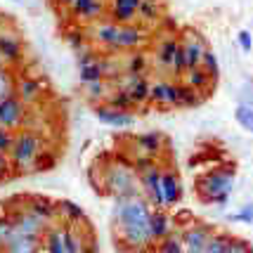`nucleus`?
<instances>
[{"label": "nucleus", "mask_w": 253, "mask_h": 253, "mask_svg": "<svg viewBox=\"0 0 253 253\" xmlns=\"http://www.w3.org/2000/svg\"><path fill=\"white\" fill-rule=\"evenodd\" d=\"M43 251L45 253H69L64 244V225H50L43 234Z\"/></svg>", "instance_id": "26"}, {"label": "nucleus", "mask_w": 253, "mask_h": 253, "mask_svg": "<svg viewBox=\"0 0 253 253\" xmlns=\"http://www.w3.org/2000/svg\"><path fill=\"white\" fill-rule=\"evenodd\" d=\"M149 71H152V55L144 47L123 55V74H128V76H147Z\"/></svg>", "instance_id": "20"}, {"label": "nucleus", "mask_w": 253, "mask_h": 253, "mask_svg": "<svg viewBox=\"0 0 253 253\" xmlns=\"http://www.w3.org/2000/svg\"><path fill=\"white\" fill-rule=\"evenodd\" d=\"M0 55L5 59V64L17 69L24 64V43L22 36L10 29V26H0Z\"/></svg>", "instance_id": "12"}, {"label": "nucleus", "mask_w": 253, "mask_h": 253, "mask_svg": "<svg viewBox=\"0 0 253 253\" xmlns=\"http://www.w3.org/2000/svg\"><path fill=\"white\" fill-rule=\"evenodd\" d=\"M152 213L154 206L142 197L114 199V239L116 244L135 246V249H154L156 242L152 237Z\"/></svg>", "instance_id": "1"}, {"label": "nucleus", "mask_w": 253, "mask_h": 253, "mask_svg": "<svg viewBox=\"0 0 253 253\" xmlns=\"http://www.w3.org/2000/svg\"><path fill=\"white\" fill-rule=\"evenodd\" d=\"M230 242H232V237L227 232H215V234L211 237V242H209V246H206L204 253H227Z\"/></svg>", "instance_id": "34"}, {"label": "nucleus", "mask_w": 253, "mask_h": 253, "mask_svg": "<svg viewBox=\"0 0 253 253\" xmlns=\"http://www.w3.org/2000/svg\"><path fill=\"white\" fill-rule=\"evenodd\" d=\"M204 99H206V95L189 88L185 81L177 83V109H194L199 104H204Z\"/></svg>", "instance_id": "27"}, {"label": "nucleus", "mask_w": 253, "mask_h": 253, "mask_svg": "<svg viewBox=\"0 0 253 253\" xmlns=\"http://www.w3.org/2000/svg\"><path fill=\"white\" fill-rule=\"evenodd\" d=\"M10 175H14V170H12V164H10V156L0 152V182H2V180H7Z\"/></svg>", "instance_id": "41"}, {"label": "nucleus", "mask_w": 253, "mask_h": 253, "mask_svg": "<svg viewBox=\"0 0 253 253\" xmlns=\"http://www.w3.org/2000/svg\"><path fill=\"white\" fill-rule=\"evenodd\" d=\"M92 114H95V119H97L102 126H109V128H132L135 123H137V116L132 114V111H121V109H114L109 104H97V107H92Z\"/></svg>", "instance_id": "15"}, {"label": "nucleus", "mask_w": 253, "mask_h": 253, "mask_svg": "<svg viewBox=\"0 0 253 253\" xmlns=\"http://www.w3.org/2000/svg\"><path fill=\"white\" fill-rule=\"evenodd\" d=\"M177 83H180V78L168 81L164 76L152 81V99H149V104L156 107V109H177Z\"/></svg>", "instance_id": "14"}, {"label": "nucleus", "mask_w": 253, "mask_h": 253, "mask_svg": "<svg viewBox=\"0 0 253 253\" xmlns=\"http://www.w3.org/2000/svg\"><path fill=\"white\" fill-rule=\"evenodd\" d=\"M147 43H149V29L147 26H142V24H119L111 55H126L132 50H142V47H147Z\"/></svg>", "instance_id": "6"}, {"label": "nucleus", "mask_w": 253, "mask_h": 253, "mask_svg": "<svg viewBox=\"0 0 253 253\" xmlns=\"http://www.w3.org/2000/svg\"><path fill=\"white\" fill-rule=\"evenodd\" d=\"M177 41H180V33H164V36H159V41L152 47V69H156L159 74H170Z\"/></svg>", "instance_id": "9"}, {"label": "nucleus", "mask_w": 253, "mask_h": 253, "mask_svg": "<svg viewBox=\"0 0 253 253\" xmlns=\"http://www.w3.org/2000/svg\"><path fill=\"white\" fill-rule=\"evenodd\" d=\"M47 154V144H45V135L38 128L24 126L22 130L14 135V144L10 149V164L14 175H26L33 170H41V166Z\"/></svg>", "instance_id": "3"}, {"label": "nucleus", "mask_w": 253, "mask_h": 253, "mask_svg": "<svg viewBox=\"0 0 253 253\" xmlns=\"http://www.w3.org/2000/svg\"><path fill=\"white\" fill-rule=\"evenodd\" d=\"M180 43L185 47V57H187V71L189 69H199L204 62V55L211 45L206 43V38L197 31V29H182L180 31Z\"/></svg>", "instance_id": "13"}, {"label": "nucleus", "mask_w": 253, "mask_h": 253, "mask_svg": "<svg viewBox=\"0 0 253 253\" xmlns=\"http://www.w3.org/2000/svg\"><path fill=\"white\" fill-rule=\"evenodd\" d=\"M52 2H55L57 7H62V10H66V7L71 5V0H52Z\"/></svg>", "instance_id": "44"}, {"label": "nucleus", "mask_w": 253, "mask_h": 253, "mask_svg": "<svg viewBox=\"0 0 253 253\" xmlns=\"http://www.w3.org/2000/svg\"><path fill=\"white\" fill-rule=\"evenodd\" d=\"M234 121L239 123V128L253 135V104H246V102H239L234 107Z\"/></svg>", "instance_id": "31"}, {"label": "nucleus", "mask_w": 253, "mask_h": 253, "mask_svg": "<svg viewBox=\"0 0 253 253\" xmlns=\"http://www.w3.org/2000/svg\"><path fill=\"white\" fill-rule=\"evenodd\" d=\"M14 2H17V0H14Z\"/></svg>", "instance_id": "47"}, {"label": "nucleus", "mask_w": 253, "mask_h": 253, "mask_svg": "<svg viewBox=\"0 0 253 253\" xmlns=\"http://www.w3.org/2000/svg\"><path fill=\"white\" fill-rule=\"evenodd\" d=\"M29 121V107L17 95L0 99V126L10 130H22Z\"/></svg>", "instance_id": "11"}, {"label": "nucleus", "mask_w": 253, "mask_h": 253, "mask_svg": "<svg viewBox=\"0 0 253 253\" xmlns=\"http://www.w3.org/2000/svg\"><path fill=\"white\" fill-rule=\"evenodd\" d=\"M92 166H95V170L99 175L97 194L111 199H128L142 194L140 177H137V170L132 166V159L123 149L99 156Z\"/></svg>", "instance_id": "2"}, {"label": "nucleus", "mask_w": 253, "mask_h": 253, "mask_svg": "<svg viewBox=\"0 0 253 253\" xmlns=\"http://www.w3.org/2000/svg\"><path fill=\"white\" fill-rule=\"evenodd\" d=\"M201 69L209 74L213 81H218L220 78V64H218V57H215V52L213 50H206V55H204V62H201Z\"/></svg>", "instance_id": "35"}, {"label": "nucleus", "mask_w": 253, "mask_h": 253, "mask_svg": "<svg viewBox=\"0 0 253 253\" xmlns=\"http://www.w3.org/2000/svg\"><path fill=\"white\" fill-rule=\"evenodd\" d=\"M152 253H161V251H159V249H156V246H154V251H152Z\"/></svg>", "instance_id": "46"}, {"label": "nucleus", "mask_w": 253, "mask_h": 253, "mask_svg": "<svg viewBox=\"0 0 253 253\" xmlns=\"http://www.w3.org/2000/svg\"><path fill=\"white\" fill-rule=\"evenodd\" d=\"M230 222H244V225H253V204H244L237 213H230L227 215Z\"/></svg>", "instance_id": "36"}, {"label": "nucleus", "mask_w": 253, "mask_h": 253, "mask_svg": "<svg viewBox=\"0 0 253 253\" xmlns=\"http://www.w3.org/2000/svg\"><path fill=\"white\" fill-rule=\"evenodd\" d=\"M180 81H185L189 88H194V90H199V92H204L206 97L211 95V90H213V85H218V81H213V78L199 66V69H189L185 76L180 78Z\"/></svg>", "instance_id": "24"}, {"label": "nucleus", "mask_w": 253, "mask_h": 253, "mask_svg": "<svg viewBox=\"0 0 253 253\" xmlns=\"http://www.w3.org/2000/svg\"><path fill=\"white\" fill-rule=\"evenodd\" d=\"M227 253H253V246L246 239H237V237H232L230 246H227Z\"/></svg>", "instance_id": "39"}, {"label": "nucleus", "mask_w": 253, "mask_h": 253, "mask_svg": "<svg viewBox=\"0 0 253 253\" xmlns=\"http://www.w3.org/2000/svg\"><path fill=\"white\" fill-rule=\"evenodd\" d=\"M104 104H109V107H114V109H121V111H132L135 109V102H132L130 92L126 88H121V85H116V88H111L109 97H107V102Z\"/></svg>", "instance_id": "29"}, {"label": "nucleus", "mask_w": 253, "mask_h": 253, "mask_svg": "<svg viewBox=\"0 0 253 253\" xmlns=\"http://www.w3.org/2000/svg\"><path fill=\"white\" fill-rule=\"evenodd\" d=\"M17 92V74L12 66L0 69V99H7Z\"/></svg>", "instance_id": "30"}, {"label": "nucleus", "mask_w": 253, "mask_h": 253, "mask_svg": "<svg viewBox=\"0 0 253 253\" xmlns=\"http://www.w3.org/2000/svg\"><path fill=\"white\" fill-rule=\"evenodd\" d=\"M234 166H215L194 177V192L201 204L209 206H225L234 189Z\"/></svg>", "instance_id": "4"}, {"label": "nucleus", "mask_w": 253, "mask_h": 253, "mask_svg": "<svg viewBox=\"0 0 253 253\" xmlns=\"http://www.w3.org/2000/svg\"><path fill=\"white\" fill-rule=\"evenodd\" d=\"M22 201H24V206L31 211V213H36L43 222H47V225H55L57 222V201H52V199H47V197H41V194L22 197Z\"/></svg>", "instance_id": "19"}, {"label": "nucleus", "mask_w": 253, "mask_h": 253, "mask_svg": "<svg viewBox=\"0 0 253 253\" xmlns=\"http://www.w3.org/2000/svg\"><path fill=\"white\" fill-rule=\"evenodd\" d=\"M43 251V239L38 237H26V234H17L5 249V253H41Z\"/></svg>", "instance_id": "28"}, {"label": "nucleus", "mask_w": 253, "mask_h": 253, "mask_svg": "<svg viewBox=\"0 0 253 253\" xmlns=\"http://www.w3.org/2000/svg\"><path fill=\"white\" fill-rule=\"evenodd\" d=\"M161 170H164V161H156L154 166H149L147 170L137 173L140 177V189L142 197L154 206V209H168L164 197V182H161Z\"/></svg>", "instance_id": "7"}, {"label": "nucleus", "mask_w": 253, "mask_h": 253, "mask_svg": "<svg viewBox=\"0 0 253 253\" xmlns=\"http://www.w3.org/2000/svg\"><path fill=\"white\" fill-rule=\"evenodd\" d=\"M2 66H7V64H5V59H2V55H0V69H2Z\"/></svg>", "instance_id": "45"}, {"label": "nucleus", "mask_w": 253, "mask_h": 253, "mask_svg": "<svg viewBox=\"0 0 253 253\" xmlns=\"http://www.w3.org/2000/svg\"><path fill=\"white\" fill-rule=\"evenodd\" d=\"M154 249H135V246H126V244H116V253H152Z\"/></svg>", "instance_id": "42"}, {"label": "nucleus", "mask_w": 253, "mask_h": 253, "mask_svg": "<svg viewBox=\"0 0 253 253\" xmlns=\"http://www.w3.org/2000/svg\"><path fill=\"white\" fill-rule=\"evenodd\" d=\"M175 232V220L168 215V209H154L152 213V237L159 244L161 239L170 237Z\"/></svg>", "instance_id": "23"}, {"label": "nucleus", "mask_w": 253, "mask_h": 253, "mask_svg": "<svg viewBox=\"0 0 253 253\" xmlns=\"http://www.w3.org/2000/svg\"><path fill=\"white\" fill-rule=\"evenodd\" d=\"M237 45L242 47V52H251V50H253V36H251V31L242 29V31L237 33Z\"/></svg>", "instance_id": "40"}, {"label": "nucleus", "mask_w": 253, "mask_h": 253, "mask_svg": "<svg viewBox=\"0 0 253 253\" xmlns=\"http://www.w3.org/2000/svg\"><path fill=\"white\" fill-rule=\"evenodd\" d=\"M111 85L109 81H95V83H83V97L88 102L90 107H97V104H104L107 97L111 92Z\"/></svg>", "instance_id": "25"}, {"label": "nucleus", "mask_w": 253, "mask_h": 253, "mask_svg": "<svg viewBox=\"0 0 253 253\" xmlns=\"http://www.w3.org/2000/svg\"><path fill=\"white\" fill-rule=\"evenodd\" d=\"M213 234H215V230L211 227L209 222H197V220L189 222L187 227L180 230V239H182L185 253H204Z\"/></svg>", "instance_id": "10"}, {"label": "nucleus", "mask_w": 253, "mask_h": 253, "mask_svg": "<svg viewBox=\"0 0 253 253\" xmlns=\"http://www.w3.org/2000/svg\"><path fill=\"white\" fill-rule=\"evenodd\" d=\"M83 253H99V244H97V239H95L92 234H90V239H88V244H85Z\"/></svg>", "instance_id": "43"}, {"label": "nucleus", "mask_w": 253, "mask_h": 253, "mask_svg": "<svg viewBox=\"0 0 253 253\" xmlns=\"http://www.w3.org/2000/svg\"><path fill=\"white\" fill-rule=\"evenodd\" d=\"M164 17H166V12H164L161 0H142L140 12H137V24H142V26H147V29H152L154 24L161 26Z\"/></svg>", "instance_id": "22"}, {"label": "nucleus", "mask_w": 253, "mask_h": 253, "mask_svg": "<svg viewBox=\"0 0 253 253\" xmlns=\"http://www.w3.org/2000/svg\"><path fill=\"white\" fill-rule=\"evenodd\" d=\"M140 5H142V0H109L107 17L116 24H137Z\"/></svg>", "instance_id": "18"}, {"label": "nucleus", "mask_w": 253, "mask_h": 253, "mask_svg": "<svg viewBox=\"0 0 253 253\" xmlns=\"http://www.w3.org/2000/svg\"><path fill=\"white\" fill-rule=\"evenodd\" d=\"M156 249L161 253H185V246H182V239H180V232H173L170 237H166L156 244Z\"/></svg>", "instance_id": "33"}, {"label": "nucleus", "mask_w": 253, "mask_h": 253, "mask_svg": "<svg viewBox=\"0 0 253 253\" xmlns=\"http://www.w3.org/2000/svg\"><path fill=\"white\" fill-rule=\"evenodd\" d=\"M57 220L64 225H88V215L83 206H78L71 199H59L57 201Z\"/></svg>", "instance_id": "21"}, {"label": "nucleus", "mask_w": 253, "mask_h": 253, "mask_svg": "<svg viewBox=\"0 0 253 253\" xmlns=\"http://www.w3.org/2000/svg\"><path fill=\"white\" fill-rule=\"evenodd\" d=\"M14 135H17V130H10V128L0 126V152L2 154H10L12 144H14Z\"/></svg>", "instance_id": "38"}, {"label": "nucleus", "mask_w": 253, "mask_h": 253, "mask_svg": "<svg viewBox=\"0 0 253 253\" xmlns=\"http://www.w3.org/2000/svg\"><path fill=\"white\" fill-rule=\"evenodd\" d=\"M170 149V142L161 130H147V132H137V135H130L128 137V144H126V154L130 156H149V159H159L168 154Z\"/></svg>", "instance_id": "5"}, {"label": "nucleus", "mask_w": 253, "mask_h": 253, "mask_svg": "<svg viewBox=\"0 0 253 253\" xmlns=\"http://www.w3.org/2000/svg\"><path fill=\"white\" fill-rule=\"evenodd\" d=\"M22 201V199H19ZM10 220L12 225H14V230H17V234H26V237H38V239H43V234L47 232V222H43L36 213H31V211L24 206H14V209H10Z\"/></svg>", "instance_id": "8"}, {"label": "nucleus", "mask_w": 253, "mask_h": 253, "mask_svg": "<svg viewBox=\"0 0 253 253\" xmlns=\"http://www.w3.org/2000/svg\"><path fill=\"white\" fill-rule=\"evenodd\" d=\"M161 182H164V197H166V206L173 209L177 206L182 197H185V189H182V177L173 166L164 164V170H161Z\"/></svg>", "instance_id": "17"}, {"label": "nucleus", "mask_w": 253, "mask_h": 253, "mask_svg": "<svg viewBox=\"0 0 253 253\" xmlns=\"http://www.w3.org/2000/svg\"><path fill=\"white\" fill-rule=\"evenodd\" d=\"M14 95L22 99L26 107H36L45 97V83L38 76L22 74V76H17V92Z\"/></svg>", "instance_id": "16"}, {"label": "nucleus", "mask_w": 253, "mask_h": 253, "mask_svg": "<svg viewBox=\"0 0 253 253\" xmlns=\"http://www.w3.org/2000/svg\"><path fill=\"white\" fill-rule=\"evenodd\" d=\"M14 237H17V230L12 225L10 215H0V253H5V249L10 246Z\"/></svg>", "instance_id": "32"}, {"label": "nucleus", "mask_w": 253, "mask_h": 253, "mask_svg": "<svg viewBox=\"0 0 253 253\" xmlns=\"http://www.w3.org/2000/svg\"><path fill=\"white\" fill-rule=\"evenodd\" d=\"M92 2H95V0H71V5L66 7V14H69V19L76 24V22H78V17H81L83 12L88 10Z\"/></svg>", "instance_id": "37"}]
</instances>
